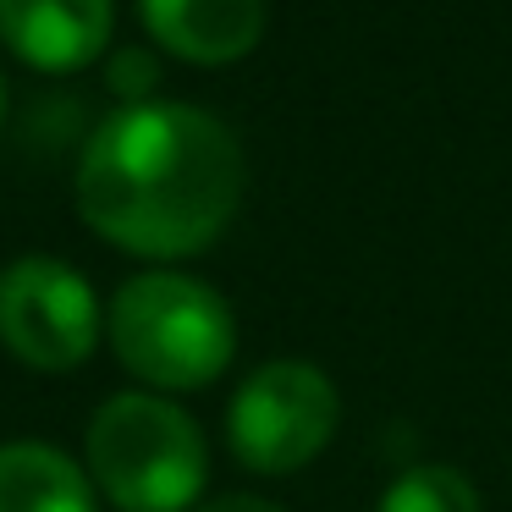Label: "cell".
Segmentation results:
<instances>
[{
    "instance_id": "cell-1",
    "label": "cell",
    "mask_w": 512,
    "mask_h": 512,
    "mask_svg": "<svg viewBox=\"0 0 512 512\" xmlns=\"http://www.w3.org/2000/svg\"><path fill=\"white\" fill-rule=\"evenodd\" d=\"M248 188V160L221 116L182 100L116 105L78 149L72 193L94 237L149 265L221 243Z\"/></svg>"
},
{
    "instance_id": "cell-2",
    "label": "cell",
    "mask_w": 512,
    "mask_h": 512,
    "mask_svg": "<svg viewBox=\"0 0 512 512\" xmlns=\"http://www.w3.org/2000/svg\"><path fill=\"white\" fill-rule=\"evenodd\" d=\"M116 364L149 391H204L237 358V314L210 281L182 270H144L122 281L105 309Z\"/></svg>"
},
{
    "instance_id": "cell-3",
    "label": "cell",
    "mask_w": 512,
    "mask_h": 512,
    "mask_svg": "<svg viewBox=\"0 0 512 512\" xmlns=\"http://www.w3.org/2000/svg\"><path fill=\"white\" fill-rule=\"evenodd\" d=\"M83 468L122 512H193L210 485V446L188 408L160 391H116L83 430Z\"/></svg>"
},
{
    "instance_id": "cell-4",
    "label": "cell",
    "mask_w": 512,
    "mask_h": 512,
    "mask_svg": "<svg viewBox=\"0 0 512 512\" xmlns=\"http://www.w3.org/2000/svg\"><path fill=\"white\" fill-rule=\"evenodd\" d=\"M336 424L342 391L331 375L309 358H270L232 391L226 446L248 474H298L336 441Z\"/></svg>"
},
{
    "instance_id": "cell-5",
    "label": "cell",
    "mask_w": 512,
    "mask_h": 512,
    "mask_svg": "<svg viewBox=\"0 0 512 512\" xmlns=\"http://www.w3.org/2000/svg\"><path fill=\"white\" fill-rule=\"evenodd\" d=\"M105 336L89 276L56 254H23L0 270V347L23 369L72 375Z\"/></svg>"
},
{
    "instance_id": "cell-6",
    "label": "cell",
    "mask_w": 512,
    "mask_h": 512,
    "mask_svg": "<svg viewBox=\"0 0 512 512\" xmlns=\"http://www.w3.org/2000/svg\"><path fill=\"white\" fill-rule=\"evenodd\" d=\"M116 0H0V50L45 78L83 72L111 50Z\"/></svg>"
},
{
    "instance_id": "cell-7",
    "label": "cell",
    "mask_w": 512,
    "mask_h": 512,
    "mask_svg": "<svg viewBox=\"0 0 512 512\" xmlns=\"http://www.w3.org/2000/svg\"><path fill=\"white\" fill-rule=\"evenodd\" d=\"M149 39L188 67H232L265 39V0H138Z\"/></svg>"
},
{
    "instance_id": "cell-8",
    "label": "cell",
    "mask_w": 512,
    "mask_h": 512,
    "mask_svg": "<svg viewBox=\"0 0 512 512\" xmlns=\"http://www.w3.org/2000/svg\"><path fill=\"white\" fill-rule=\"evenodd\" d=\"M0 512H94V479L50 441H0Z\"/></svg>"
},
{
    "instance_id": "cell-9",
    "label": "cell",
    "mask_w": 512,
    "mask_h": 512,
    "mask_svg": "<svg viewBox=\"0 0 512 512\" xmlns=\"http://www.w3.org/2000/svg\"><path fill=\"white\" fill-rule=\"evenodd\" d=\"M375 512H485V507H479V490L468 474H457L446 463H413L386 485Z\"/></svg>"
},
{
    "instance_id": "cell-10",
    "label": "cell",
    "mask_w": 512,
    "mask_h": 512,
    "mask_svg": "<svg viewBox=\"0 0 512 512\" xmlns=\"http://www.w3.org/2000/svg\"><path fill=\"white\" fill-rule=\"evenodd\" d=\"M105 89H111L116 105H149L160 100V61L155 50H111V61H105Z\"/></svg>"
},
{
    "instance_id": "cell-11",
    "label": "cell",
    "mask_w": 512,
    "mask_h": 512,
    "mask_svg": "<svg viewBox=\"0 0 512 512\" xmlns=\"http://www.w3.org/2000/svg\"><path fill=\"white\" fill-rule=\"evenodd\" d=\"M193 512H281V507H276V501H265V496H248V490H232V496L199 501Z\"/></svg>"
},
{
    "instance_id": "cell-12",
    "label": "cell",
    "mask_w": 512,
    "mask_h": 512,
    "mask_svg": "<svg viewBox=\"0 0 512 512\" xmlns=\"http://www.w3.org/2000/svg\"><path fill=\"white\" fill-rule=\"evenodd\" d=\"M6 100H12V89H6V72H0V122H6Z\"/></svg>"
}]
</instances>
